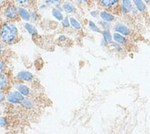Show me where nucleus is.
Here are the masks:
<instances>
[{"mask_svg":"<svg viewBox=\"0 0 150 134\" xmlns=\"http://www.w3.org/2000/svg\"><path fill=\"white\" fill-rule=\"evenodd\" d=\"M18 30L14 21H4L0 29V40L6 45H12L18 41Z\"/></svg>","mask_w":150,"mask_h":134,"instance_id":"1","label":"nucleus"},{"mask_svg":"<svg viewBox=\"0 0 150 134\" xmlns=\"http://www.w3.org/2000/svg\"><path fill=\"white\" fill-rule=\"evenodd\" d=\"M0 17L5 21H16L18 19V6L12 1H5L0 5Z\"/></svg>","mask_w":150,"mask_h":134,"instance_id":"2","label":"nucleus"},{"mask_svg":"<svg viewBox=\"0 0 150 134\" xmlns=\"http://www.w3.org/2000/svg\"><path fill=\"white\" fill-rule=\"evenodd\" d=\"M97 5L102 10H107L117 14L120 13V2L121 0H96Z\"/></svg>","mask_w":150,"mask_h":134,"instance_id":"3","label":"nucleus"},{"mask_svg":"<svg viewBox=\"0 0 150 134\" xmlns=\"http://www.w3.org/2000/svg\"><path fill=\"white\" fill-rule=\"evenodd\" d=\"M25 96L22 95L18 91H10L6 95V99L8 100V102L13 105L21 104V102L24 100Z\"/></svg>","mask_w":150,"mask_h":134,"instance_id":"4","label":"nucleus"},{"mask_svg":"<svg viewBox=\"0 0 150 134\" xmlns=\"http://www.w3.org/2000/svg\"><path fill=\"white\" fill-rule=\"evenodd\" d=\"M113 31L114 32H118L122 35H125V36H129L131 34V30H130L128 27L123 24L122 22H117L114 24L113 26Z\"/></svg>","mask_w":150,"mask_h":134,"instance_id":"5","label":"nucleus"},{"mask_svg":"<svg viewBox=\"0 0 150 134\" xmlns=\"http://www.w3.org/2000/svg\"><path fill=\"white\" fill-rule=\"evenodd\" d=\"M63 10L66 11L67 14H76L77 13V6L70 0H66L62 4Z\"/></svg>","mask_w":150,"mask_h":134,"instance_id":"6","label":"nucleus"},{"mask_svg":"<svg viewBox=\"0 0 150 134\" xmlns=\"http://www.w3.org/2000/svg\"><path fill=\"white\" fill-rule=\"evenodd\" d=\"M133 8L132 0H121L120 2V13L122 15H126L131 12Z\"/></svg>","mask_w":150,"mask_h":134,"instance_id":"7","label":"nucleus"},{"mask_svg":"<svg viewBox=\"0 0 150 134\" xmlns=\"http://www.w3.org/2000/svg\"><path fill=\"white\" fill-rule=\"evenodd\" d=\"M100 17L102 21L109 22V23L114 22L116 21L115 14H113V13L110 12V11H107V10H100Z\"/></svg>","mask_w":150,"mask_h":134,"instance_id":"8","label":"nucleus"},{"mask_svg":"<svg viewBox=\"0 0 150 134\" xmlns=\"http://www.w3.org/2000/svg\"><path fill=\"white\" fill-rule=\"evenodd\" d=\"M34 76L32 73L29 72V71H21L18 72L17 74V79L21 80V82H31L32 80H33Z\"/></svg>","mask_w":150,"mask_h":134,"instance_id":"9","label":"nucleus"},{"mask_svg":"<svg viewBox=\"0 0 150 134\" xmlns=\"http://www.w3.org/2000/svg\"><path fill=\"white\" fill-rule=\"evenodd\" d=\"M18 12L19 18L24 19V21H29L30 19V13L27 9L24 8V6H18Z\"/></svg>","mask_w":150,"mask_h":134,"instance_id":"10","label":"nucleus"},{"mask_svg":"<svg viewBox=\"0 0 150 134\" xmlns=\"http://www.w3.org/2000/svg\"><path fill=\"white\" fill-rule=\"evenodd\" d=\"M112 38H113V41L117 44H119L121 45H125L128 42V39L126 36L125 35H122L120 34V33L118 32H114L113 34H112Z\"/></svg>","mask_w":150,"mask_h":134,"instance_id":"11","label":"nucleus"},{"mask_svg":"<svg viewBox=\"0 0 150 134\" xmlns=\"http://www.w3.org/2000/svg\"><path fill=\"white\" fill-rule=\"evenodd\" d=\"M15 88L17 91H18L24 96H28L30 95V89L27 85H25L23 83H15Z\"/></svg>","mask_w":150,"mask_h":134,"instance_id":"12","label":"nucleus"},{"mask_svg":"<svg viewBox=\"0 0 150 134\" xmlns=\"http://www.w3.org/2000/svg\"><path fill=\"white\" fill-rule=\"evenodd\" d=\"M132 1L140 13L146 12V5L143 0H132Z\"/></svg>","mask_w":150,"mask_h":134,"instance_id":"13","label":"nucleus"},{"mask_svg":"<svg viewBox=\"0 0 150 134\" xmlns=\"http://www.w3.org/2000/svg\"><path fill=\"white\" fill-rule=\"evenodd\" d=\"M8 84V79L5 73H0V91H3L6 88Z\"/></svg>","mask_w":150,"mask_h":134,"instance_id":"14","label":"nucleus"},{"mask_svg":"<svg viewBox=\"0 0 150 134\" xmlns=\"http://www.w3.org/2000/svg\"><path fill=\"white\" fill-rule=\"evenodd\" d=\"M14 4L18 5V6H32L37 0H10Z\"/></svg>","mask_w":150,"mask_h":134,"instance_id":"15","label":"nucleus"},{"mask_svg":"<svg viewBox=\"0 0 150 134\" xmlns=\"http://www.w3.org/2000/svg\"><path fill=\"white\" fill-rule=\"evenodd\" d=\"M69 21H70L71 27H73L75 30H76L77 32L78 31H81V29H82L81 24H80V22L78 21L76 18H74V17H69Z\"/></svg>","mask_w":150,"mask_h":134,"instance_id":"16","label":"nucleus"},{"mask_svg":"<svg viewBox=\"0 0 150 134\" xmlns=\"http://www.w3.org/2000/svg\"><path fill=\"white\" fill-rule=\"evenodd\" d=\"M101 34H102V38H104L108 42V44H112L113 42V38H112V34L110 33V31L107 30H103L101 32Z\"/></svg>","mask_w":150,"mask_h":134,"instance_id":"17","label":"nucleus"},{"mask_svg":"<svg viewBox=\"0 0 150 134\" xmlns=\"http://www.w3.org/2000/svg\"><path fill=\"white\" fill-rule=\"evenodd\" d=\"M21 105L23 107H25V108H27V109L32 108V107H33V105H34L33 102H32V100L30 99V98H28V97H25L24 100L21 102Z\"/></svg>","mask_w":150,"mask_h":134,"instance_id":"18","label":"nucleus"},{"mask_svg":"<svg viewBox=\"0 0 150 134\" xmlns=\"http://www.w3.org/2000/svg\"><path fill=\"white\" fill-rule=\"evenodd\" d=\"M24 28L27 30L28 32L30 33V34H32V35L37 34V29L31 23H29V22L24 23Z\"/></svg>","mask_w":150,"mask_h":134,"instance_id":"19","label":"nucleus"},{"mask_svg":"<svg viewBox=\"0 0 150 134\" xmlns=\"http://www.w3.org/2000/svg\"><path fill=\"white\" fill-rule=\"evenodd\" d=\"M52 14H53V16L58 19V21H63L64 19V15H63V13L60 11V10H58L56 8H53L52 9Z\"/></svg>","mask_w":150,"mask_h":134,"instance_id":"20","label":"nucleus"},{"mask_svg":"<svg viewBox=\"0 0 150 134\" xmlns=\"http://www.w3.org/2000/svg\"><path fill=\"white\" fill-rule=\"evenodd\" d=\"M109 45H110V46H112V49H113L116 53H122L123 51H125V48H123V46H122V45H121V44H119L115 43L114 41H113L112 44H110Z\"/></svg>","mask_w":150,"mask_h":134,"instance_id":"21","label":"nucleus"},{"mask_svg":"<svg viewBox=\"0 0 150 134\" xmlns=\"http://www.w3.org/2000/svg\"><path fill=\"white\" fill-rule=\"evenodd\" d=\"M70 1H72L75 5H76V6H88L92 0H70Z\"/></svg>","mask_w":150,"mask_h":134,"instance_id":"22","label":"nucleus"},{"mask_svg":"<svg viewBox=\"0 0 150 134\" xmlns=\"http://www.w3.org/2000/svg\"><path fill=\"white\" fill-rule=\"evenodd\" d=\"M88 27H89L90 31H92V32H100V33H101V32H102V31H100V27L98 26L94 21H88Z\"/></svg>","mask_w":150,"mask_h":134,"instance_id":"23","label":"nucleus"},{"mask_svg":"<svg viewBox=\"0 0 150 134\" xmlns=\"http://www.w3.org/2000/svg\"><path fill=\"white\" fill-rule=\"evenodd\" d=\"M44 2L47 6H52V5L58 6L61 5L64 2V0H44Z\"/></svg>","mask_w":150,"mask_h":134,"instance_id":"24","label":"nucleus"},{"mask_svg":"<svg viewBox=\"0 0 150 134\" xmlns=\"http://www.w3.org/2000/svg\"><path fill=\"white\" fill-rule=\"evenodd\" d=\"M98 23H99V25L102 28V31H103V30L110 31V27H112V26H110V23L104 21H102V19H101V21H99V22H98Z\"/></svg>","mask_w":150,"mask_h":134,"instance_id":"25","label":"nucleus"},{"mask_svg":"<svg viewBox=\"0 0 150 134\" xmlns=\"http://www.w3.org/2000/svg\"><path fill=\"white\" fill-rule=\"evenodd\" d=\"M62 25L64 28H69V27L71 26L70 25V21H69V17H64V19L62 21Z\"/></svg>","mask_w":150,"mask_h":134,"instance_id":"26","label":"nucleus"},{"mask_svg":"<svg viewBox=\"0 0 150 134\" xmlns=\"http://www.w3.org/2000/svg\"><path fill=\"white\" fill-rule=\"evenodd\" d=\"M5 70H6V63L4 60L0 57V73H4Z\"/></svg>","mask_w":150,"mask_h":134,"instance_id":"27","label":"nucleus"},{"mask_svg":"<svg viewBox=\"0 0 150 134\" xmlns=\"http://www.w3.org/2000/svg\"><path fill=\"white\" fill-rule=\"evenodd\" d=\"M90 15L93 18H98L100 17V10L99 9H94L92 11H90Z\"/></svg>","mask_w":150,"mask_h":134,"instance_id":"28","label":"nucleus"},{"mask_svg":"<svg viewBox=\"0 0 150 134\" xmlns=\"http://www.w3.org/2000/svg\"><path fill=\"white\" fill-rule=\"evenodd\" d=\"M5 52V44L0 40V57H1Z\"/></svg>","mask_w":150,"mask_h":134,"instance_id":"29","label":"nucleus"},{"mask_svg":"<svg viewBox=\"0 0 150 134\" xmlns=\"http://www.w3.org/2000/svg\"><path fill=\"white\" fill-rule=\"evenodd\" d=\"M6 124V120L5 118H0V128H3Z\"/></svg>","mask_w":150,"mask_h":134,"instance_id":"30","label":"nucleus"},{"mask_svg":"<svg viewBox=\"0 0 150 134\" xmlns=\"http://www.w3.org/2000/svg\"><path fill=\"white\" fill-rule=\"evenodd\" d=\"M100 45L103 46V47H105V46H109V44H108V42L106 41L105 39L102 38V39L100 40Z\"/></svg>","mask_w":150,"mask_h":134,"instance_id":"31","label":"nucleus"},{"mask_svg":"<svg viewBox=\"0 0 150 134\" xmlns=\"http://www.w3.org/2000/svg\"><path fill=\"white\" fill-rule=\"evenodd\" d=\"M6 99V95L3 91H0V103H2L4 100Z\"/></svg>","mask_w":150,"mask_h":134,"instance_id":"32","label":"nucleus"},{"mask_svg":"<svg viewBox=\"0 0 150 134\" xmlns=\"http://www.w3.org/2000/svg\"><path fill=\"white\" fill-rule=\"evenodd\" d=\"M3 19H1V17H0V29H1V26H2V24H3Z\"/></svg>","mask_w":150,"mask_h":134,"instance_id":"33","label":"nucleus"},{"mask_svg":"<svg viewBox=\"0 0 150 134\" xmlns=\"http://www.w3.org/2000/svg\"><path fill=\"white\" fill-rule=\"evenodd\" d=\"M145 3H147V4H150V0H143Z\"/></svg>","mask_w":150,"mask_h":134,"instance_id":"34","label":"nucleus"}]
</instances>
